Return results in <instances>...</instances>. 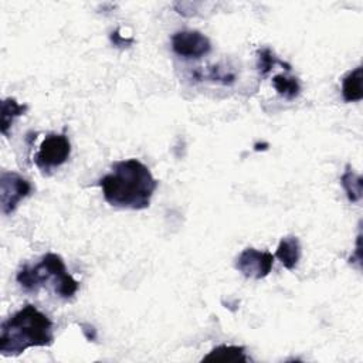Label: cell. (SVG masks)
Returning a JSON list of instances; mask_svg holds the SVG:
<instances>
[{"mask_svg": "<svg viewBox=\"0 0 363 363\" xmlns=\"http://www.w3.org/2000/svg\"><path fill=\"white\" fill-rule=\"evenodd\" d=\"M274 255L268 251H259L248 247L240 252L235 258V269L241 272L245 278L262 279L265 278L274 265Z\"/></svg>", "mask_w": 363, "mask_h": 363, "instance_id": "obj_6", "label": "cell"}, {"mask_svg": "<svg viewBox=\"0 0 363 363\" xmlns=\"http://www.w3.org/2000/svg\"><path fill=\"white\" fill-rule=\"evenodd\" d=\"M79 328H81L84 336L86 337V340H89V342L96 340V329L91 323H79Z\"/></svg>", "mask_w": 363, "mask_h": 363, "instance_id": "obj_17", "label": "cell"}, {"mask_svg": "<svg viewBox=\"0 0 363 363\" xmlns=\"http://www.w3.org/2000/svg\"><path fill=\"white\" fill-rule=\"evenodd\" d=\"M172 50L182 58L196 60L211 51V43L197 30H180L172 35Z\"/></svg>", "mask_w": 363, "mask_h": 363, "instance_id": "obj_7", "label": "cell"}, {"mask_svg": "<svg viewBox=\"0 0 363 363\" xmlns=\"http://www.w3.org/2000/svg\"><path fill=\"white\" fill-rule=\"evenodd\" d=\"M54 342L51 319L27 303L0 326V353L6 357L21 354L30 347H44Z\"/></svg>", "mask_w": 363, "mask_h": 363, "instance_id": "obj_2", "label": "cell"}, {"mask_svg": "<svg viewBox=\"0 0 363 363\" xmlns=\"http://www.w3.org/2000/svg\"><path fill=\"white\" fill-rule=\"evenodd\" d=\"M28 106L26 104H18L14 98L9 96L1 101V123L0 129L4 136L9 135V130L14 122L16 118L24 115L27 112Z\"/></svg>", "mask_w": 363, "mask_h": 363, "instance_id": "obj_12", "label": "cell"}, {"mask_svg": "<svg viewBox=\"0 0 363 363\" xmlns=\"http://www.w3.org/2000/svg\"><path fill=\"white\" fill-rule=\"evenodd\" d=\"M196 81H201V79H208L213 82H218L223 85H233L235 82V74L227 68H223L220 65H214L207 68V71H201L197 69L193 74Z\"/></svg>", "mask_w": 363, "mask_h": 363, "instance_id": "obj_14", "label": "cell"}, {"mask_svg": "<svg viewBox=\"0 0 363 363\" xmlns=\"http://www.w3.org/2000/svg\"><path fill=\"white\" fill-rule=\"evenodd\" d=\"M362 65L346 72L342 78V98L345 102H359L363 99Z\"/></svg>", "mask_w": 363, "mask_h": 363, "instance_id": "obj_10", "label": "cell"}, {"mask_svg": "<svg viewBox=\"0 0 363 363\" xmlns=\"http://www.w3.org/2000/svg\"><path fill=\"white\" fill-rule=\"evenodd\" d=\"M301 254L302 248L299 238L295 235H286L281 238L274 257L278 258L286 269H295L299 262Z\"/></svg>", "mask_w": 363, "mask_h": 363, "instance_id": "obj_8", "label": "cell"}, {"mask_svg": "<svg viewBox=\"0 0 363 363\" xmlns=\"http://www.w3.org/2000/svg\"><path fill=\"white\" fill-rule=\"evenodd\" d=\"M201 362H223V363H247L245 347L238 345H220L211 349Z\"/></svg>", "mask_w": 363, "mask_h": 363, "instance_id": "obj_9", "label": "cell"}, {"mask_svg": "<svg viewBox=\"0 0 363 363\" xmlns=\"http://www.w3.org/2000/svg\"><path fill=\"white\" fill-rule=\"evenodd\" d=\"M69 155L71 143L67 133H50L41 142L33 160L43 173H48L52 169L64 164Z\"/></svg>", "mask_w": 363, "mask_h": 363, "instance_id": "obj_4", "label": "cell"}, {"mask_svg": "<svg viewBox=\"0 0 363 363\" xmlns=\"http://www.w3.org/2000/svg\"><path fill=\"white\" fill-rule=\"evenodd\" d=\"M16 281L26 292L34 294L50 285L62 299L72 298L79 288V284L68 274L61 255L55 252H47L34 265L24 264L16 275Z\"/></svg>", "mask_w": 363, "mask_h": 363, "instance_id": "obj_3", "label": "cell"}, {"mask_svg": "<svg viewBox=\"0 0 363 363\" xmlns=\"http://www.w3.org/2000/svg\"><path fill=\"white\" fill-rule=\"evenodd\" d=\"M98 186L108 204L118 208L143 210L150 204L157 180L145 163L130 157L115 162L111 172L99 179Z\"/></svg>", "mask_w": 363, "mask_h": 363, "instance_id": "obj_1", "label": "cell"}, {"mask_svg": "<svg viewBox=\"0 0 363 363\" xmlns=\"http://www.w3.org/2000/svg\"><path fill=\"white\" fill-rule=\"evenodd\" d=\"M111 38V43L115 45V47H128L133 43V38H123L121 34H119V30H115L111 33L109 35Z\"/></svg>", "mask_w": 363, "mask_h": 363, "instance_id": "obj_16", "label": "cell"}, {"mask_svg": "<svg viewBox=\"0 0 363 363\" xmlns=\"http://www.w3.org/2000/svg\"><path fill=\"white\" fill-rule=\"evenodd\" d=\"M33 190L31 183L16 172L1 170L0 173V207L4 216L16 211L18 203Z\"/></svg>", "mask_w": 363, "mask_h": 363, "instance_id": "obj_5", "label": "cell"}, {"mask_svg": "<svg viewBox=\"0 0 363 363\" xmlns=\"http://www.w3.org/2000/svg\"><path fill=\"white\" fill-rule=\"evenodd\" d=\"M340 184L346 193V197L350 203H359L363 194V180L350 164H346L345 172L340 176Z\"/></svg>", "mask_w": 363, "mask_h": 363, "instance_id": "obj_11", "label": "cell"}, {"mask_svg": "<svg viewBox=\"0 0 363 363\" xmlns=\"http://www.w3.org/2000/svg\"><path fill=\"white\" fill-rule=\"evenodd\" d=\"M272 85L278 95L285 99H295L301 94V84L296 77H291L286 74H277L272 78Z\"/></svg>", "mask_w": 363, "mask_h": 363, "instance_id": "obj_13", "label": "cell"}, {"mask_svg": "<svg viewBox=\"0 0 363 363\" xmlns=\"http://www.w3.org/2000/svg\"><path fill=\"white\" fill-rule=\"evenodd\" d=\"M275 64H281L282 67H285L286 71L291 69V65L279 61L271 48L262 47L257 51V69L261 77H267L271 72V69L275 67Z\"/></svg>", "mask_w": 363, "mask_h": 363, "instance_id": "obj_15", "label": "cell"}, {"mask_svg": "<svg viewBox=\"0 0 363 363\" xmlns=\"http://www.w3.org/2000/svg\"><path fill=\"white\" fill-rule=\"evenodd\" d=\"M268 147H269V145H268L267 142H261V143L258 142V143H255V145H254V150H255V152H259V150H267Z\"/></svg>", "mask_w": 363, "mask_h": 363, "instance_id": "obj_18", "label": "cell"}]
</instances>
